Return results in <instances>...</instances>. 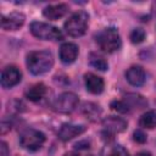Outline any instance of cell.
Here are the masks:
<instances>
[{
  "mask_svg": "<svg viewBox=\"0 0 156 156\" xmlns=\"http://www.w3.org/2000/svg\"><path fill=\"white\" fill-rule=\"evenodd\" d=\"M89 156H93V155H89Z\"/></svg>",
  "mask_w": 156,
  "mask_h": 156,
  "instance_id": "cell-28",
  "label": "cell"
},
{
  "mask_svg": "<svg viewBox=\"0 0 156 156\" xmlns=\"http://www.w3.org/2000/svg\"><path fill=\"white\" fill-rule=\"evenodd\" d=\"M26 21V16L22 12H11L1 16V28L5 30H17Z\"/></svg>",
  "mask_w": 156,
  "mask_h": 156,
  "instance_id": "cell-8",
  "label": "cell"
},
{
  "mask_svg": "<svg viewBox=\"0 0 156 156\" xmlns=\"http://www.w3.org/2000/svg\"><path fill=\"white\" fill-rule=\"evenodd\" d=\"M89 63H90L94 68H96V69H99V71H106V69L108 68L107 61H106L102 56H100V55H98V54H94V52H91V54L89 55Z\"/></svg>",
  "mask_w": 156,
  "mask_h": 156,
  "instance_id": "cell-19",
  "label": "cell"
},
{
  "mask_svg": "<svg viewBox=\"0 0 156 156\" xmlns=\"http://www.w3.org/2000/svg\"><path fill=\"white\" fill-rule=\"evenodd\" d=\"M134 156H151V154H150V152H147V151H140V152L135 154Z\"/></svg>",
  "mask_w": 156,
  "mask_h": 156,
  "instance_id": "cell-26",
  "label": "cell"
},
{
  "mask_svg": "<svg viewBox=\"0 0 156 156\" xmlns=\"http://www.w3.org/2000/svg\"><path fill=\"white\" fill-rule=\"evenodd\" d=\"M22 79V73L21 71L16 67V66H6L2 72H1V78H0V83L1 87L5 89H10L13 88L15 85H17Z\"/></svg>",
  "mask_w": 156,
  "mask_h": 156,
  "instance_id": "cell-7",
  "label": "cell"
},
{
  "mask_svg": "<svg viewBox=\"0 0 156 156\" xmlns=\"http://www.w3.org/2000/svg\"><path fill=\"white\" fill-rule=\"evenodd\" d=\"M30 33L35 38L41 39V40L57 41L63 38L62 32L57 27L51 26L45 22H39V21H34L30 23Z\"/></svg>",
  "mask_w": 156,
  "mask_h": 156,
  "instance_id": "cell-4",
  "label": "cell"
},
{
  "mask_svg": "<svg viewBox=\"0 0 156 156\" xmlns=\"http://www.w3.org/2000/svg\"><path fill=\"white\" fill-rule=\"evenodd\" d=\"M111 108L117 111V112H121V113H128L130 111V108L128 107V105L123 101V100H115L111 102Z\"/></svg>",
  "mask_w": 156,
  "mask_h": 156,
  "instance_id": "cell-22",
  "label": "cell"
},
{
  "mask_svg": "<svg viewBox=\"0 0 156 156\" xmlns=\"http://www.w3.org/2000/svg\"><path fill=\"white\" fill-rule=\"evenodd\" d=\"M102 126L105 129V134L113 135L116 133H121L127 128V121L117 117V116H108L102 119Z\"/></svg>",
  "mask_w": 156,
  "mask_h": 156,
  "instance_id": "cell-9",
  "label": "cell"
},
{
  "mask_svg": "<svg viewBox=\"0 0 156 156\" xmlns=\"http://www.w3.org/2000/svg\"><path fill=\"white\" fill-rule=\"evenodd\" d=\"M123 101L128 105V107L130 110H133V108L140 110V108H144V107L147 106V100L143 95L135 94V93H128V94H126Z\"/></svg>",
  "mask_w": 156,
  "mask_h": 156,
  "instance_id": "cell-16",
  "label": "cell"
},
{
  "mask_svg": "<svg viewBox=\"0 0 156 156\" xmlns=\"http://www.w3.org/2000/svg\"><path fill=\"white\" fill-rule=\"evenodd\" d=\"M45 140H46L45 134L43 132L33 129V128L24 129L20 135L21 146L28 151H37V150L41 149Z\"/></svg>",
  "mask_w": 156,
  "mask_h": 156,
  "instance_id": "cell-5",
  "label": "cell"
},
{
  "mask_svg": "<svg viewBox=\"0 0 156 156\" xmlns=\"http://www.w3.org/2000/svg\"><path fill=\"white\" fill-rule=\"evenodd\" d=\"M67 12H68V6L66 4H55V5L46 6L43 11V15L48 20L57 21V20L62 18Z\"/></svg>",
  "mask_w": 156,
  "mask_h": 156,
  "instance_id": "cell-14",
  "label": "cell"
},
{
  "mask_svg": "<svg viewBox=\"0 0 156 156\" xmlns=\"http://www.w3.org/2000/svg\"><path fill=\"white\" fill-rule=\"evenodd\" d=\"M102 156H128V152L123 146L118 144H112V145L108 144L106 145Z\"/></svg>",
  "mask_w": 156,
  "mask_h": 156,
  "instance_id": "cell-20",
  "label": "cell"
},
{
  "mask_svg": "<svg viewBox=\"0 0 156 156\" xmlns=\"http://www.w3.org/2000/svg\"><path fill=\"white\" fill-rule=\"evenodd\" d=\"M139 124H140V127H143L145 129H154V128H156V111H154V110L146 111L140 117Z\"/></svg>",
  "mask_w": 156,
  "mask_h": 156,
  "instance_id": "cell-18",
  "label": "cell"
},
{
  "mask_svg": "<svg viewBox=\"0 0 156 156\" xmlns=\"http://www.w3.org/2000/svg\"><path fill=\"white\" fill-rule=\"evenodd\" d=\"M133 139L139 144H144L146 141V134L141 129H136L133 134Z\"/></svg>",
  "mask_w": 156,
  "mask_h": 156,
  "instance_id": "cell-23",
  "label": "cell"
},
{
  "mask_svg": "<svg viewBox=\"0 0 156 156\" xmlns=\"http://www.w3.org/2000/svg\"><path fill=\"white\" fill-rule=\"evenodd\" d=\"M84 83H85V88L89 93L91 94H100L102 93L104 90V87H105V83H104V79L94 73H85L84 74Z\"/></svg>",
  "mask_w": 156,
  "mask_h": 156,
  "instance_id": "cell-13",
  "label": "cell"
},
{
  "mask_svg": "<svg viewBox=\"0 0 156 156\" xmlns=\"http://www.w3.org/2000/svg\"><path fill=\"white\" fill-rule=\"evenodd\" d=\"M126 78L133 87H141L145 83L146 74L141 66H132L126 71Z\"/></svg>",
  "mask_w": 156,
  "mask_h": 156,
  "instance_id": "cell-11",
  "label": "cell"
},
{
  "mask_svg": "<svg viewBox=\"0 0 156 156\" xmlns=\"http://www.w3.org/2000/svg\"><path fill=\"white\" fill-rule=\"evenodd\" d=\"M10 129H11V123L6 122V119H2V122H1V134H5Z\"/></svg>",
  "mask_w": 156,
  "mask_h": 156,
  "instance_id": "cell-24",
  "label": "cell"
},
{
  "mask_svg": "<svg viewBox=\"0 0 156 156\" xmlns=\"http://www.w3.org/2000/svg\"><path fill=\"white\" fill-rule=\"evenodd\" d=\"M88 24H89L88 13L85 11H77L68 17V20L65 22L63 27L68 35L78 38V37H82L87 32Z\"/></svg>",
  "mask_w": 156,
  "mask_h": 156,
  "instance_id": "cell-3",
  "label": "cell"
},
{
  "mask_svg": "<svg viewBox=\"0 0 156 156\" xmlns=\"http://www.w3.org/2000/svg\"><path fill=\"white\" fill-rule=\"evenodd\" d=\"M85 126L82 124H73V123H63L58 129V139L62 141H68L85 132Z\"/></svg>",
  "mask_w": 156,
  "mask_h": 156,
  "instance_id": "cell-10",
  "label": "cell"
},
{
  "mask_svg": "<svg viewBox=\"0 0 156 156\" xmlns=\"http://www.w3.org/2000/svg\"><path fill=\"white\" fill-rule=\"evenodd\" d=\"M80 111L91 122H95L98 121L100 117H101V113H102V110L101 107L95 104V102H90V101H85L82 104V107H80Z\"/></svg>",
  "mask_w": 156,
  "mask_h": 156,
  "instance_id": "cell-15",
  "label": "cell"
},
{
  "mask_svg": "<svg viewBox=\"0 0 156 156\" xmlns=\"http://www.w3.org/2000/svg\"><path fill=\"white\" fill-rule=\"evenodd\" d=\"M145 35H146V33H145V30L143 28H134L132 30L129 38H130V41L133 44H139L145 39Z\"/></svg>",
  "mask_w": 156,
  "mask_h": 156,
  "instance_id": "cell-21",
  "label": "cell"
},
{
  "mask_svg": "<svg viewBox=\"0 0 156 156\" xmlns=\"http://www.w3.org/2000/svg\"><path fill=\"white\" fill-rule=\"evenodd\" d=\"M63 156H79V154H77V152H74V151H71V152L65 154Z\"/></svg>",
  "mask_w": 156,
  "mask_h": 156,
  "instance_id": "cell-27",
  "label": "cell"
},
{
  "mask_svg": "<svg viewBox=\"0 0 156 156\" xmlns=\"http://www.w3.org/2000/svg\"><path fill=\"white\" fill-rule=\"evenodd\" d=\"M1 156H7V145L5 141L1 143Z\"/></svg>",
  "mask_w": 156,
  "mask_h": 156,
  "instance_id": "cell-25",
  "label": "cell"
},
{
  "mask_svg": "<svg viewBox=\"0 0 156 156\" xmlns=\"http://www.w3.org/2000/svg\"><path fill=\"white\" fill-rule=\"evenodd\" d=\"M78 52H79V49L74 43H63L60 46V51H58L60 60L67 65L72 63L76 61Z\"/></svg>",
  "mask_w": 156,
  "mask_h": 156,
  "instance_id": "cell-12",
  "label": "cell"
},
{
  "mask_svg": "<svg viewBox=\"0 0 156 156\" xmlns=\"http://www.w3.org/2000/svg\"><path fill=\"white\" fill-rule=\"evenodd\" d=\"M26 65L28 71L34 76H40L49 72L54 66V56L48 50L30 51L27 55Z\"/></svg>",
  "mask_w": 156,
  "mask_h": 156,
  "instance_id": "cell-1",
  "label": "cell"
},
{
  "mask_svg": "<svg viewBox=\"0 0 156 156\" xmlns=\"http://www.w3.org/2000/svg\"><path fill=\"white\" fill-rule=\"evenodd\" d=\"M45 94H46V87L43 83H35L26 90V98L29 101H34V102L41 100L45 96Z\"/></svg>",
  "mask_w": 156,
  "mask_h": 156,
  "instance_id": "cell-17",
  "label": "cell"
},
{
  "mask_svg": "<svg viewBox=\"0 0 156 156\" xmlns=\"http://www.w3.org/2000/svg\"><path fill=\"white\" fill-rule=\"evenodd\" d=\"M78 96L72 93V91H65L62 94H60L54 104H52V107L56 112H60V113H71L76 110V107L78 106Z\"/></svg>",
  "mask_w": 156,
  "mask_h": 156,
  "instance_id": "cell-6",
  "label": "cell"
},
{
  "mask_svg": "<svg viewBox=\"0 0 156 156\" xmlns=\"http://www.w3.org/2000/svg\"><path fill=\"white\" fill-rule=\"evenodd\" d=\"M96 43L99 48L107 54H112L115 51H118L122 46V40L118 30L113 27H108L102 29L96 35Z\"/></svg>",
  "mask_w": 156,
  "mask_h": 156,
  "instance_id": "cell-2",
  "label": "cell"
}]
</instances>
